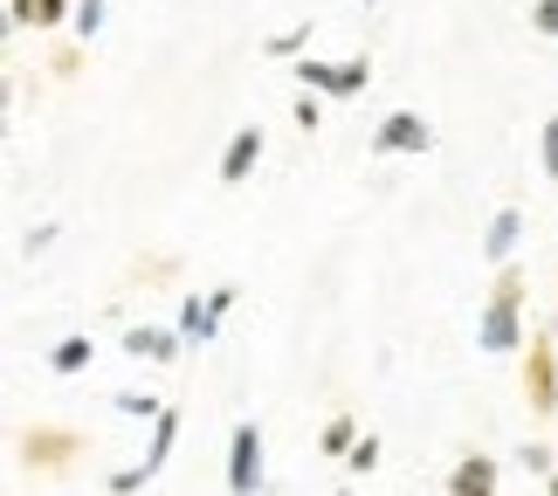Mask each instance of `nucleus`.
Masks as SVG:
<instances>
[{
    "label": "nucleus",
    "instance_id": "1",
    "mask_svg": "<svg viewBox=\"0 0 558 496\" xmlns=\"http://www.w3.org/2000/svg\"><path fill=\"white\" fill-rule=\"evenodd\" d=\"M524 297H531V276L518 263H504L497 283H489V297H483V317H476V352L483 359L524 352Z\"/></svg>",
    "mask_w": 558,
    "mask_h": 496
},
{
    "label": "nucleus",
    "instance_id": "2",
    "mask_svg": "<svg viewBox=\"0 0 558 496\" xmlns=\"http://www.w3.org/2000/svg\"><path fill=\"white\" fill-rule=\"evenodd\" d=\"M296 83L317 90V97H359V90H373V56H345V62L304 56V62H296Z\"/></svg>",
    "mask_w": 558,
    "mask_h": 496
},
{
    "label": "nucleus",
    "instance_id": "3",
    "mask_svg": "<svg viewBox=\"0 0 558 496\" xmlns=\"http://www.w3.org/2000/svg\"><path fill=\"white\" fill-rule=\"evenodd\" d=\"M228 496H263V421H234V435H228Z\"/></svg>",
    "mask_w": 558,
    "mask_h": 496
},
{
    "label": "nucleus",
    "instance_id": "4",
    "mask_svg": "<svg viewBox=\"0 0 558 496\" xmlns=\"http://www.w3.org/2000/svg\"><path fill=\"white\" fill-rule=\"evenodd\" d=\"M373 153H386V159H421V153H435V124H427L421 111H386L379 132H373Z\"/></svg>",
    "mask_w": 558,
    "mask_h": 496
},
{
    "label": "nucleus",
    "instance_id": "5",
    "mask_svg": "<svg viewBox=\"0 0 558 496\" xmlns=\"http://www.w3.org/2000/svg\"><path fill=\"white\" fill-rule=\"evenodd\" d=\"M524 400H531V414H558V352H551V331L531 338V359H524Z\"/></svg>",
    "mask_w": 558,
    "mask_h": 496
},
{
    "label": "nucleus",
    "instance_id": "6",
    "mask_svg": "<svg viewBox=\"0 0 558 496\" xmlns=\"http://www.w3.org/2000/svg\"><path fill=\"white\" fill-rule=\"evenodd\" d=\"M228 304H234V290H207V297H186V304H180V338H186V344H207L214 331H221Z\"/></svg>",
    "mask_w": 558,
    "mask_h": 496
},
{
    "label": "nucleus",
    "instance_id": "7",
    "mask_svg": "<svg viewBox=\"0 0 558 496\" xmlns=\"http://www.w3.org/2000/svg\"><path fill=\"white\" fill-rule=\"evenodd\" d=\"M255 166H263V124H242V132L228 138L221 166H214V180H221V186H242V180H248Z\"/></svg>",
    "mask_w": 558,
    "mask_h": 496
},
{
    "label": "nucleus",
    "instance_id": "8",
    "mask_svg": "<svg viewBox=\"0 0 558 496\" xmlns=\"http://www.w3.org/2000/svg\"><path fill=\"white\" fill-rule=\"evenodd\" d=\"M518 242H524V207H497L483 228V263H518Z\"/></svg>",
    "mask_w": 558,
    "mask_h": 496
},
{
    "label": "nucleus",
    "instance_id": "9",
    "mask_svg": "<svg viewBox=\"0 0 558 496\" xmlns=\"http://www.w3.org/2000/svg\"><path fill=\"white\" fill-rule=\"evenodd\" d=\"M180 331H159V325H132L124 331V352L132 359H153V365H180Z\"/></svg>",
    "mask_w": 558,
    "mask_h": 496
},
{
    "label": "nucleus",
    "instance_id": "10",
    "mask_svg": "<svg viewBox=\"0 0 558 496\" xmlns=\"http://www.w3.org/2000/svg\"><path fill=\"white\" fill-rule=\"evenodd\" d=\"M448 496H497V462L489 456H462L448 469Z\"/></svg>",
    "mask_w": 558,
    "mask_h": 496
},
{
    "label": "nucleus",
    "instance_id": "11",
    "mask_svg": "<svg viewBox=\"0 0 558 496\" xmlns=\"http://www.w3.org/2000/svg\"><path fill=\"white\" fill-rule=\"evenodd\" d=\"M173 441H180V414H173V407H166V414L153 421V448H145V476H159V469H166V456H173Z\"/></svg>",
    "mask_w": 558,
    "mask_h": 496
},
{
    "label": "nucleus",
    "instance_id": "12",
    "mask_svg": "<svg viewBox=\"0 0 558 496\" xmlns=\"http://www.w3.org/2000/svg\"><path fill=\"white\" fill-rule=\"evenodd\" d=\"M90 359H97V338L70 331V338H62L56 352H49V373H62V379H70V373H83V365H90Z\"/></svg>",
    "mask_w": 558,
    "mask_h": 496
},
{
    "label": "nucleus",
    "instance_id": "13",
    "mask_svg": "<svg viewBox=\"0 0 558 496\" xmlns=\"http://www.w3.org/2000/svg\"><path fill=\"white\" fill-rule=\"evenodd\" d=\"M317 448H325V456H338V462H345L352 448H359V421H352V414H331V421H325V435H317Z\"/></svg>",
    "mask_w": 558,
    "mask_h": 496
},
{
    "label": "nucleus",
    "instance_id": "14",
    "mask_svg": "<svg viewBox=\"0 0 558 496\" xmlns=\"http://www.w3.org/2000/svg\"><path fill=\"white\" fill-rule=\"evenodd\" d=\"M70 456H76V435H35V441H28V462H35V469H62Z\"/></svg>",
    "mask_w": 558,
    "mask_h": 496
},
{
    "label": "nucleus",
    "instance_id": "15",
    "mask_svg": "<svg viewBox=\"0 0 558 496\" xmlns=\"http://www.w3.org/2000/svg\"><path fill=\"white\" fill-rule=\"evenodd\" d=\"M373 469H379V435H359V448L345 456V476H359V483H366Z\"/></svg>",
    "mask_w": 558,
    "mask_h": 496
},
{
    "label": "nucleus",
    "instance_id": "16",
    "mask_svg": "<svg viewBox=\"0 0 558 496\" xmlns=\"http://www.w3.org/2000/svg\"><path fill=\"white\" fill-rule=\"evenodd\" d=\"M538 166H545V180H558V111L538 124Z\"/></svg>",
    "mask_w": 558,
    "mask_h": 496
},
{
    "label": "nucleus",
    "instance_id": "17",
    "mask_svg": "<svg viewBox=\"0 0 558 496\" xmlns=\"http://www.w3.org/2000/svg\"><path fill=\"white\" fill-rule=\"evenodd\" d=\"M70 28H76L83 41H90V35L104 28V0H76V21H70Z\"/></svg>",
    "mask_w": 558,
    "mask_h": 496
},
{
    "label": "nucleus",
    "instance_id": "18",
    "mask_svg": "<svg viewBox=\"0 0 558 496\" xmlns=\"http://www.w3.org/2000/svg\"><path fill=\"white\" fill-rule=\"evenodd\" d=\"M531 28L545 41H558V0H531Z\"/></svg>",
    "mask_w": 558,
    "mask_h": 496
},
{
    "label": "nucleus",
    "instance_id": "19",
    "mask_svg": "<svg viewBox=\"0 0 558 496\" xmlns=\"http://www.w3.org/2000/svg\"><path fill=\"white\" fill-rule=\"evenodd\" d=\"M290 111H296V124H304V132H317V124H325V104H317V90H304Z\"/></svg>",
    "mask_w": 558,
    "mask_h": 496
},
{
    "label": "nucleus",
    "instance_id": "20",
    "mask_svg": "<svg viewBox=\"0 0 558 496\" xmlns=\"http://www.w3.org/2000/svg\"><path fill=\"white\" fill-rule=\"evenodd\" d=\"M524 469H531V476H558V469H551V441H524Z\"/></svg>",
    "mask_w": 558,
    "mask_h": 496
},
{
    "label": "nucleus",
    "instance_id": "21",
    "mask_svg": "<svg viewBox=\"0 0 558 496\" xmlns=\"http://www.w3.org/2000/svg\"><path fill=\"white\" fill-rule=\"evenodd\" d=\"M70 8H76V0H35V28H62Z\"/></svg>",
    "mask_w": 558,
    "mask_h": 496
},
{
    "label": "nucleus",
    "instance_id": "22",
    "mask_svg": "<svg viewBox=\"0 0 558 496\" xmlns=\"http://www.w3.org/2000/svg\"><path fill=\"white\" fill-rule=\"evenodd\" d=\"M304 41H311V28H290V35L269 41V56H304Z\"/></svg>",
    "mask_w": 558,
    "mask_h": 496
},
{
    "label": "nucleus",
    "instance_id": "23",
    "mask_svg": "<svg viewBox=\"0 0 558 496\" xmlns=\"http://www.w3.org/2000/svg\"><path fill=\"white\" fill-rule=\"evenodd\" d=\"M8 14H14V28H28V21H35V0H8Z\"/></svg>",
    "mask_w": 558,
    "mask_h": 496
},
{
    "label": "nucleus",
    "instance_id": "24",
    "mask_svg": "<svg viewBox=\"0 0 558 496\" xmlns=\"http://www.w3.org/2000/svg\"><path fill=\"white\" fill-rule=\"evenodd\" d=\"M545 483H551V496H558V476H545Z\"/></svg>",
    "mask_w": 558,
    "mask_h": 496
},
{
    "label": "nucleus",
    "instance_id": "25",
    "mask_svg": "<svg viewBox=\"0 0 558 496\" xmlns=\"http://www.w3.org/2000/svg\"><path fill=\"white\" fill-rule=\"evenodd\" d=\"M407 496H427V489H407Z\"/></svg>",
    "mask_w": 558,
    "mask_h": 496
},
{
    "label": "nucleus",
    "instance_id": "26",
    "mask_svg": "<svg viewBox=\"0 0 558 496\" xmlns=\"http://www.w3.org/2000/svg\"><path fill=\"white\" fill-rule=\"evenodd\" d=\"M366 8H373V0H366Z\"/></svg>",
    "mask_w": 558,
    "mask_h": 496
}]
</instances>
